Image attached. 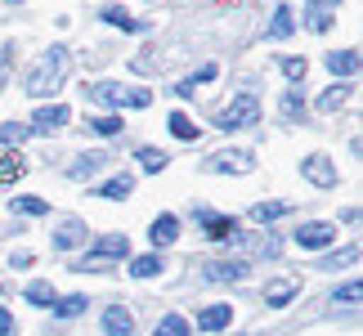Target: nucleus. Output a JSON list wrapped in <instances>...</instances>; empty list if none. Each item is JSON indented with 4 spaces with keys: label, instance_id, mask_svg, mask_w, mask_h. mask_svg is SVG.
Returning <instances> with one entry per match:
<instances>
[{
    "label": "nucleus",
    "instance_id": "f257e3e1",
    "mask_svg": "<svg viewBox=\"0 0 363 336\" xmlns=\"http://www.w3.org/2000/svg\"><path fill=\"white\" fill-rule=\"evenodd\" d=\"M63 77H67V50L54 45V50H45V54L36 59V67H32V72H27V81H23V90L32 94V99H50V94L63 86Z\"/></svg>",
    "mask_w": 363,
    "mask_h": 336
},
{
    "label": "nucleus",
    "instance_id": "f03ea898",
    "mask_svg": "<svg viewBox=\"0 0 363 336\" xmlns=\"http://www.w3.org/2000/svg\"><path fill=\"white\" fill-rule=\"evenodd\" d=\"M247 125H260V99L251 90H242L225 112H220V130H247Z\"/></svg>",
    "mask_w": 363,
    "mask_h": 336
},
{
    "label": "nucleus",
    "instance_id": "7ed1b4c3",
    "mask_svg": "<svg viewBox=\"0 0 363 336\" xmlns=\"http://www.w3.org/2000/svg\"><path fill=\"white\" fill-rule=\"evenodd\" d=\"M332 242H337V224H328V220H305L296 229V247L301 251H323Z\"/></svg>",
    "mask_w": 363,
    "mask_h": 336
},
{
    "label": "nucleus",
    "instance_id": "20e7f679",
    "mask_svg": "<svg viewBox=\"0 0 363 336\" xmlns=\"http://www.w3.org/2000/svg\"><path fill=\"white\" fill-rule=\"evenodd\" d=\"M130 251V242H125V233H104L99 242L90 247V256L77 264V269H90V264H99V260H117V256H125Z\"/></svg>",
    "mask_w": 363,
    "mask_h": 336
},
{
    "label": "nucleus",
    "instance_id": "39448f33",
    "mask_svg": "<svg viewBox=\"0 0 363 336\" xmlns=\"http://www.w3.org/2000/svg\"><path fill=\"white\" fill-rule=\"evenodd\" d=\"M247 269H251L247 260H206L202 278H206V283H242Z\"/></svg>",
    "mask_w": 363,
    "mask_h": 336
},
{
    "label": "nucleus",
    "instance_id": "423d86ee",
    "mask_svg": "<svg viewBox=\"0 0 363 336\" xmlns=\"http://www.w3.org/2000/svg\"><path fill=\"white\" fill-rule=\"evenodd\" d=\"M251 166H256V157H251V152H242V148H233V152H216L211 162H206V171H220V175H247Z\"/></svg>",
    "mask_w": 363,
    "mask_h": 336
},
{
    "label": "nucleus",
    "instance_id": "0eeeda50",
    "mask_svg": "<svg viewBox=\"0 0 363 336\" xmlns=\"http://www.w3.org/2000/svg\"><path fill=\"white\" fill-rule=\"evenodd\" d=\"M67 103H45V108H36V117H32V130H40V135H54V130H63L67 125Z\"/></svg>",
    "mask_w": 363,
    "mask_h": 336
},
{
    "label": "nucleus",
    "instance_id": "6e6552de",
    "mask_svg": "<svg viewBox=\"0 0 363 336\" xmlns=\"http://www.w3.org/2000/svg\"><path fill=\"white\" fill-rule=\"evenodd\" d=\"M229 242H238L242 251H256V256H278V251H283V242H278L274 233H242V229H238Z\"/></svg>",
    "mask_w": 363,
    "mask_h": 336
},
{
    "label": "nucleus",
    "instance_id": "1a4fd4ad",
    "mask_svg": "<svg viewBox=\"0 0 363 336\" xmlns=\"http://www.w3.org/2000/svg\"><path fill=\"white\" fill-rule=\"evenodd\" d=\"M301 171H305V179H310V184H318V189H332V184H337V166H332V162L323 157V152L305 157Z\"/></svg>",
    "mask_w": 363,
    "mask_h": 336
},
{
    "label": "nucleus",
    "instance_id": "9d476101",
    "mask_svg": "<svg viewBox=\"0 0 363 336\" xmlns=\"http://www.w3.org/2000/svg\"><path fill=\"white\" fill-rule=\"evenodd\" d=\"M90 94V103H104V108H125V94L130 90H121L117 81H94V86H86Z\"/></svg>",
    "mask_w": 363,
    "mask_h": 336
},
{
    "label": "nucleus",
    "instance_id": "9b49d317",
    "mask_svg": "<svg viewBox=\"0 0 363 336\" xmlns=\"http://www.w3.org/2000/svg\"><path fill=\"white\" fill-rule=\"evenodd\" d=\"M104 332L108 336H135V314L125 305H108L104 310Z\"/></svg>",
    "mask_w": 363,
    "mask_h": 336
},
{
    "label": "nucleus",
    "instance_id": "f8f14e48",
    "mask_svg": "<svg viewBox=\"0 0 363 336\" xmlns=\"http://www.w3.org/2000/svg\"><path fill=\"white\" fill-rule=\"evenodd\" d=\"M198 220H202L206 237H216V242H229V237L238 233V220H229V215H216V211H198Z\"/></svg>",
    "mask_w": 363,
    "mask_h": 336
},
{
    "label": "nucleus",
    "instance_id": "ddd939ff",
    "mask_svg": "<svg viewBox=\"0 0 363 336\" xmlns=\"http://www.w3.org/2000/svg\"><path fill=\"white\" fill-rule=\"evenodd\" d=\"M81 242H86V224H81L77 215H67L59 229H54V247H59V251H72Z\"/></svg>",
    "mask_w": 363,
    "mask_h": 336
},
{
    "label": "nucleus",
    "instance_id": "4468645a",
    "mask_svg": "<svg viewBox=\"0 0 363 336\" xmlns=\"http://www.w3.org/2000/svg\"><path fill=\"white\" fill-rule=\"evenodd\" d=\"M296 291H301V274H287V278H278V283L264 287V301H269L274 310H278V305H287L291 296H296Z\"/></svg>",
    "mask_w": 363,
    "mask_h": 336
},
{
    "label": "nucleus",
    "instance_id": "2eb2a0df",
    "mask_svg": "<svg viewBox=\"0 0 363 336\" xmlns=\"http://www.w3.org/2000/svg\"><path fill=\"white\" fill-rule=\"evenodd\" d=\"M233 323V305H206V310H198V327L202 332H220Z\"/></svg>",
    "mask_w": 363,
    "mask_h": 336
},
{
    "label": "nucleus",
    "instance_id": "dca6fc26",
    "mask_svg": "<svg viewBox=\"0 0 363 336\" xmlns=\"http://www.w3.org/2000/svg\"><path fill=\"white\" fill-rule=\"evenodd\" d=\"M108 162H113V157H108V152H81V157L72 162V166H67V175H72V179H86V175H99L104 171V166Z\"/></svg>",
    "mask_w": 363,
    "mask_h": 336
},
{
    "label": "nucleus",
    "instance_id": "f3484780",
    "mask_svg": "<svg viewBox=\"0 0 363 336\" xmlns=\"http://www.w3.org/2000/svg\"><path fill=\"white\" fill-rule=\"evenodd\" d=\"M130 193H135V179H130V175H113L108 184L94 189V198H104V202H121V198H130Z\"/></svg>",
    "mask_w": 363,
    "mask_h": 336
},
{
    "label": "nucleus",
    "instance_id": "a211bd4d",
    "mask_svg": "<svg viewBox=\"0 0 363 336\" xmlns=\"http://www.w3.org/2000/svg\"><path fill=\"white\" fill-rule=\"evenodd\" d=\"M27 175V157L23 152H0V184H13V179H23Z\"/></svg>",
    "mask_w": 363,
    "mask_h": 336
},
{
    "label": "nucleus",
    "instance_id": "6ab92c4d",
    "mask_svg": "<svg viewBox=\"0 0 363 336\" xmlns=\"http://www.w3.org/2000/svg\"><path fill=\"white\" fill-rule=\"evenodd\" d=\"M152 247H171L175 242V237H179V220L175 215H157V220H152Z\"/></svg>",
    "mask_w": 363,
    "mask_h": 336
},
{
    "label": "nucleus",
    "instance_id": "aec40b11",
    "mask_svg": "<svg viewBox=\"0 0 363 336\" xmlns=\"http://www.w3.org/2000/svg\"><path fill=\"white\" fill-rule=\"evenodd\" d=\"M341 0H310V27L314 32H332V9H337Z\"/></svg>",
    "mask_w": 363,
    "mask_h": 336
},
{
    "label": "nucleus",
    "instance_id": "412c9836",
    "mask_svg": "<svg viewBox=\"0 0 363 336\" xmlns=\"http://www.w3.org/2000/svg\"><path fill=\"white\" fill-rule=\"evenodd\" d=\"M345 99H350V86H345V81H337V86H328L323 94H318V112H337V108H345Z\"/></svg>",
    "mask_w": 363,
    "mask_h": 336
},
{
    "label": "nucleus",
    "instance_id": "4be33fe9",
    "mask_svg": "<svg viewBox=\"0 0 363 336\" xmlns=\"http://www.w3.org/2000/svg\"><path fill=\"white\" fill-rule=\"evenodd\" d=\"M328 67L337 77H354L359 72V54L354 50H337V54H328Z\"/></svg>",
    "mask_w": 363,
    "mask_h": 336
},
{
    "label": "nucleus",
    "instance_id": "5701e85b",
    "mask_svg": "<svg viewBox=\"0 0 363 336\" xmlns=\"http://www.w3.org/2000/svg\"><path fill=\"white\" fill-rule=\"evenodd\" d=\"M13 215H45L50 211V202L45 198H36V193H23V198H13Z\"/></svg>",
    "mask_w": 363,
    "mask_h": 336
},
{
    "label": "nucleus",
    "instance_id": "b1692460",
    "mask_svg": "<svg viewBox=\"0 0 363 336\" xmlns=\"http://www.w3.org/2000/svg\"><path fill=\"white\" fill-rule=\"evenodd\" d=\"M104 23H113V27H125V32H144V27H148V23L130 18V13H125L121 5H108V9H104Z\"/></svg>",
    "mask_w": 363,
    "mask_h": 336
},
{
    "label": "nucleus",
    "instance_id": "393cba45",
    "mask_svg": "<svg viewBox=\"0 0 363 336\" xmlns=\"http://www.w3.org/2000/svg\"><path fill=\"white\" fill-rule=\"evenodd\" d=\"M291 32H296V23H291V9L278 5V9H274V23H269V36H274V40H287Z\"/></svg>",
    "mask_w": 363,
    "mask_h": 336
},
{
    "label": "nucleus",
    "instance_id": "a878e982",
    "mask_svg": "<svg viewBox=\"0 0 363 336\" xmlns=\"http://www.w3.org/2000/svg\"><path fill=\"white\" fill-rule=\"evenodd\" d=\"M287 215V202H256L251 206V220L256 224H269V220H283Z\"/></svg>",
    "mask_w": 363,
    "mask_h": 336
},
{
    "label": "nucleus",
    "instance_id": "bb28decb",
    "mask_svg": "<svg viewBox=\"0 0 363 336\" xmlns=\"http://www.w3.org/2000/svg\"><path fill=\"white\" fill-rule=\"evenodd\" d=\"M23 139H32V125H23V121H5V125H0V144H5V148L23 144Z\"/></svg>",
    "mask_w": 363,
    "mask_h": 336
},
{
    "label": "nucleus",
    "instance_id": "cd10ccee",
    "mask_svg": "<svg viewBox=\"0 0 363 336\" xmlns=\"http://www.w3.org/2000/svg\"><path fill=\"white\" fill-rule=\"evenodd\" d=\"M166 264H162V256H135L130 260V274L135 278H152V274H162Z\"/></svg>",
    "mask_w": 363,
    "mask_h": 336
},
{
    "label": "nucleus",
    "instance_id": "c85d7f7f",
    "mask_svg": "<svg viewBox=\"0 0 363 336\" xmlns=\"http://www.w3.org/2000/svg\"><path fill=\"white\" fill-rule=\"evenodd\" d=\"M166 162H171V157H166V152H157V148H139V166H144L148 175L166 171Z\"/></svg>",
    "mask_w": 363,
    "mask_h": 336
},
{
    "label": "nucleus",
    "instance_id": "c756f323",
    "mask_svg": "<svg viewBox=\"0 0 363 336\" xmlns=\"http://www.w3.org/2000/svg\"><path fill=\"white\" fill-rule=\"evenodd\" d=\"M90 130L104 135V139H113L121 130V117H117V112H108V117H90Z\"/></svg>",
    "mask_w": 363,
    "mask_h": 336
},
{
    "label": "nucleus",
    "instance_id": "7c9ffc66",
    "mask_svg": "<svg viewBox=\"0 0 363 336\" xmlns=\"http://www.w3.org/2000/svg\"><path fill=\"white\" fill-rule=\"evenodd\" d=\"M171 135L189 144V139H198V125H193V121L184 117V112H171Z\"/></svg>",
    "mask_w": 363,
    "mask_h": 336
},
{
    "label": "nucleus",
    "instance_id": "2f4dec72",
    "mask_svg": "<svg viewBox=\"0 0 363 336\" xmlns=\"http://www.w3.org/2000/svg\"><path fill=\"white\" fill-rule=\"evenodd\" d=\"M86 305H90L86 296H63V301H54V314H59V318H77Z\"/></svg>",
    "mask_w": 363,
    "mask_h": 336
},
{
    "label": "nucleus",
    "instance_id": "473e14b6",
    "mask_svg": "<svg viewBox=\"0 0 363 336\" xmlns=\"http://www.w3.org/2000/svg\"><path fill=\"white\" fill-rule=\"evenodd\" d=\"M152 336H189V323H184L179 314H166L162 323H157V332H152Z\"/></svg>",
    "mask_w": 363,
    "mask_h": 336
},
{
    "label": "nucleus",
    "instance_id": "72a5a7b5",
    "mask_svg": "<svg viewBox=\"0 0 363 336\" xmlns=\"http://www.w3.org/2000/svg\"><path fill=\"white\" fill-rule=\"evenodd\" d=\"M27 301H32V305H54V287L50 283H32V287H27Z\"/></svg>",
    "mask_w": 363,
    "mask_h": 336
},
{
    "label": "nucleus",
    "instance_id": "f704fd0d",
    "mask_svg": "<svg viewBox=\"0 0 363 336\" xmlns=\"http://www.w3.org/2000/svg\"><path fill=\"white\" fill-rule=\"evenodd\" d=\"M354 260H359V247L350 242V247L341 251V256H328V260H323V269H341V264H354Z\"/></svg>",
    "mask_w": 363,
    "mask_h": 336
},
{
    "label": "nucleus",
    "instance_id": "c9c22d12",
    "mask_svg": "<svg viewBox=\"0 0 363 336\" xmlns=\"http://www.w3.org/2000/svg\"><path fill=\"white\" fill-rule=\"evenodd\" d=\"M305 72H310V63H305V59H283V77L287 81H301Z\"/></svg>",
    "mask_w": 363,
    "mask_h": 336
},
{
    "label": "nucleus",
    "instance_id": "e433bc0d",
    "mask_svg": "<svg viewBox=\"0 0 363 336\" xmlns=\"http://www.w3.org/2000/svg\"><path fill=\"white\" fill-rule=\"evenodd\" d=\"M283 112H287V117H305V99H301L296 90H287V99H283Z\"/></svg>",
    "mask_w": 363,
    "mask_h": 336
},
{
    "label": "nucleus",
    "instance_id": "4c0bfd02",
    "mask_svg": "<svg viewBox=\"0 0 363 336\" xmlns=\"http://www.w3.org/2000/svg\"><path fill=\"white\" fill-rule=\"evenodd\" d=\"M359 296H363V287H359V283H345V287L337 291V305H359Z\"/></svg>",
    "mask_w": 363,
    "mask_h": 336
},
{
    "label": "nucleus",
    "instance_id": "58836bf2",
    "mask_svg": "<svg viewBox=\"0 0 363 336\" xmlns=\"http://www.w3.org/2000/svg\"><path fill=\"white\" fill-rule=\"evenodd\" d=\"M125 103H130V108H148L152 94H148V90H130V94H125Z\"/></svg>",
    "mask_w": 363,
    "mask_h": 336
},
{
    "label": "nucleus",
    "instance_id": "ea45409f",
    "mask_svg": "<svg viewBox=\"0 0 363 336\" xmlns=\"http://www.w3.org/2000/svg\"><path fill=\"white\" fill-rule=\"evenodd\" d=\"M0 336H13V314L0 305Z\"/></svg>",
    "mask_w": 363,
    "mask_h": 336
},
{
    "label": "nucleus",
    "instance_id": "a19ab883",
    "mask_svg": "<svg viewBox=\"0 0 363 336\" xmlns=\"http://www.w3.org/2000/svg\"><path fill=\"white\" fill-rule=\"evenodd\" d=\"M9 5H23V0H9Z\"/></svg>",
    "mask_w": 363,
    "mask_h": 336
}]
</instances>
